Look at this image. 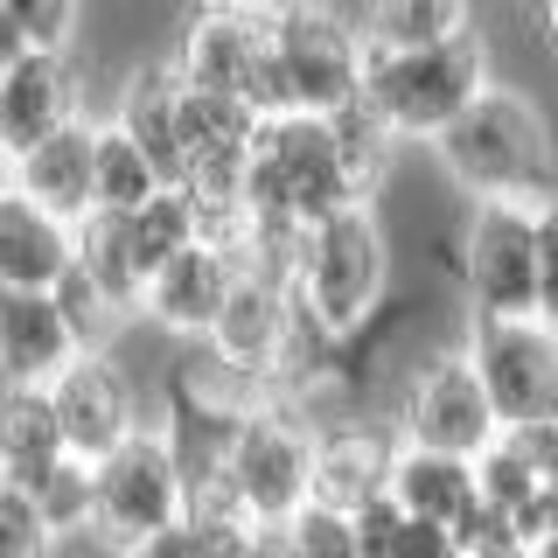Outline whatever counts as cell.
I'll list each match as a JSON object with an SVG mask.
<instances>
[{"label":"cell","mask_w":558,"mask_h":558,"mask_svg":"<svg viewBox=\"0 0 558 558\" xmlns=\"http://www.w3.org/2000/svg\"><path fill=\"white\" fill-rule=\"evenodd\" d=\"M440 174L461 196H551L558 189V140L551 119L523 84L488 77L475 105H468L453 126L433 140Z\"/></svg>","instance_id":"obj_1"},{"label":"cell","mask_w":558,"mask_h":558,"mask_svg":"<svg viewBox=\"0 0 558 558\" xmlns=\"http://www.w3.org/2000/svg\"><path fill=\"white\" fill-rule=\"evenodd\" d=\"M314 468H322V418L293 398H266V405L238 412L231 447H223V475H231L238 502L266 523V551H279L287 517L314 496Z\"/></svg>","instance_id":"obj_5"},{"label":"cell","mask_w":558,"mask_h":558,"mask_svg":"<svg viewBox=\"0 0 558 558\" xmlns=\"http://www.w3.org/2000/svg\"><path fill=\"white\" fill-rule=\"evenodd\" d=\"M43 551H57V523L43 517L28 482L0 475V558H43Z\"/></svg>","instance_id":"obj_29"},{"label":"cell","mask_w":558,"mask_h":558,"mask_svg":"<svg viewBox=\"0 0 558 558\" xmlns=\"http://www.w3.org/2000/svg\"><path fill=\"white\" fill-rule=\"evenodd\" d=\"M356 531H363V558H447V551H461L447 523L405 510L398 496H377L371 510H356Z\"/></svg>","instance_id":"obj_25"},{"label":"cell","mask_w":558,"mask_h":558,"mask_svg":"<svg viewBox=\"0 0 558 558\" xmlns=\"http://www.w3.org/2000/svg\"><path fill=\"white\" fill-rule=\"evenodd\" d=\"M77 112H92V98H84L70 49H8V63H0V154L35 147Z\"/></svg>","instance_id":"obj_17"},{"label":"cell","mask_w":558,"mask_h":558,"mask_svg":"<svg viewBox=\"0 0 558 558\" xmlns=\"http://www.w3.org/2000/svg\"><path fill=\"white\" fill-rule=\"evenodd\" d=\"M336 8H349V14H356V22H363V8H371V0H336Z\"/></svg>","instance_id":"obj_33"},{"label":"cell","mask_w":558,"mask_h":558,"mask_svg":"<svg viewBox=\"0 0 558 558\" xmlns=\"http://www.w3.org/2000/svg\"><path fill=\"white\" fill-rule=\"evenodd\" d=\"M84 0H0V43L8 49H70Z\"/></svg>","instance_id":"obj_28"},{"label":"cell","mask_w":558,"mask_h":558,"mask_svg":"<svg viewBox=\"0 0 558 558\" xmlns=\"http://www.w3.org/2000/svg\"><path fill=\"white\" fill-rule=\"evenodd\" d=\"M161 189H168L161 161L112 112H98V209H140L147 196H161Z\"/></svg>","instance_id":"obj_24"},{"label":"cell","mask_w":558,"mask_h":558,"mask_svg":"<svg viewBox=\"0 0 558 558\" xmlns=\"http://www.w3.org/2000/svg\"><path fill=\"white\" fill-rule=\"evenodd\" d=\"M461 293H468V314H537V203L531 196H468Z\"/></svg>","instance_id":"obj_9"},{"label":"cell","mask_w":558,"mask_h":558,"mask_svg":"<svg viewBox=\"0 0 558 558\" xmlns=\"http://www.w3.org/2000/svg\"><path fill=\"white\" fill-rule=\"evenodd\" d=\"M363 28L371 43H447L475 28V0H371Z\"/></svg>","instance_id":"obj_26"},{"label":"cell","mask_w":558,"mask_h":558,"mask_svg":"<svg viewBox=\"0 0 558 558\" xmlns=\"http://www.w3.org/2000/svg\"><path fill=\"white\" fill-rule=\"evenodd\" d=\"M174 63L189 84L231 92L258 112H287V70H279V8H223L189 0L174 28Z\"/></svg>","instance_id":"obj_7"},{"label":"cell","mask_w":558,"mask_h":558,"mask_svg":"<svg viewBox=\"0 0 558 558\" xmlns=\"http://www.w3.org/2000/svg\"><path fill=\"white\" fill-rule=\"evenodd\" d=\"M391 418L412 447H447V453H488V440L502 433V412H496V398H488L468 342L433 349V356L398 384Z\"/></svg>","instance_id":"obj_10"},{"label":"cell","mask_w":558,"mask_h":558,"mask_svg":"<svg viewBox=\"0 0 558 558\" xmlns=\"http://www.w3.org/2000/svg\"><path fill=\"white\" fill-rule=\"evenodd\" d=\"M391 301V238L377 203H342L307 223L301 238V307L322 336L356 342Z\"/></svg>","instance_id":"obj_3"},{"label":"cell","mask_w":558,"mask_h":558,"mask_svg":"<svg viewBox=\"0 0 558 558\" xmlns=\"http://www.w3.org/2000/svg\"><path fill=\"white\" fill-rule=\"evenodd\" d=\"M545 551H551V558H558V531H551V537H545Z\"/></svg>","instance_id":"obj_34"},{"label":"cell","mask_w":558,"mask_h":558,"mask_svg":"<svg viewBox=\"0 0 558 558\" xmlns=\"http://www.w3.org/2000/svg\"><path fill=\"white\" fill-rule=\"evenodd\" d=\"M98 336L84 328L77 301L63 287H0V377L14 384H57Z\"/></svg>","instance_id":"obj_14"},{"label":"cell","mask_w":558,"mask_h":558,"mask_svg":"<svg viewBox=\"0 0 558 558\" xmlns=\"http://www.w3.org/2000/svg\"><path fill=\"white\" fill-rule=\"evenodd\" d=\"M279 70H287V112H342L371 77V28L336 0H287L279 8Z\"/></svg>","instance_id":"obj_8"},{"label":"cell","mask_w":558,"mask_h":558,"mask_svg":"<svg viewBox=\"0 0 558 558\" xmlns=\"http://www.w3.org/2000/svg\"><path fill=\"white\" fill-rule=\"evenodd\" d=\"M238 272H244V258H238L231 238H196V244H182V252H174L168 266L147 279L140 322H147L154 336L196 349V342H209V328H217L223 301H231Z\"/></svg>","instance_id":"obj_16"},{"label":"cell","mask_w":558,"mask_h":558,"mask_svg":"<svg viewBox=\"0 0 558 558\" xmlns=\"http://www.w3.org/2000/svg\"><path fill=\"white\" fill-rule=\"evenodd\" d=\"M405 433L377 426V418H322V468H314V496L342 502V510H371L377 496H391V468Z\"/></svg>","instance_id":"obj_20"},{"label":"cell","mask_w":558,"mask_h":558,"mask_svg":"<svg viewBox=\"0 0 558 558\" xmlns=\"http://www.w3.org/2000/svg\"><path fill=\"white\" fill-rule=\"evenodd\" d=\"M342 203H377L356 174V154L342 140L336 112H266L252 140V217L244 223H307Z\"/></svg>","instance_id":"obj_2"},{"label":"cell","mask_w":558,"mask_h":558,"mask_svg":"<svg viewBox=\"0 0 558 558\" xmlns=\"http://www.w3.org/2000/svg\"><path fill=\"white\" fill-rule=\"evenodd\" d=\"M391 496L405 502V510L433 517L453 531V545H461V531L475 523L482 510V453H447V447H398V468H391Z\"/></svg>","instance_id":"obj_22"},{"label":"cell","mask_w":558,"mask_h":558,"mask_svg":"<svg viewBox=\"0 0 558 558\" xmlns=\"http://www.w3.org/2000/svg\"><path fill=\"white\" fill-rule=\"evenodd\" d=\"M537 22H545V43H551V57H558V0H537Z\"/></svg>","instance_id":"obj_31"},{"label":"cell","mask_w":558,"mask_h":558,"mask_svg":"<svg viewBox=\"0 0 558 558\" xmlns=\"http://www.w3.org/2000/svg\"><path fill=\"white\" fill-rule=\"evenodd\" d=\"M468 356L502 426L558 418V322L545 314H468Z\"/></svg>","instance_id":"obj_11"},{"label":"cell","mask_w":558,"mask_h":558,"mask_svg":"<svg viewBox=\"0 0 558 558\" xmlns=\"http://www.w3.org/2000/svg\"><path fill=\"white\" fill-rule=\"evenodd\" d=\"M49 398H57L63 412V433L77 453H112L119 440H133L140 426H147V391H140L133 363L119 356L112 342H92L70 371L49 384Z\"/></svg>","instance_id":"obj_15"},{"label":"cell","mask_w":558,"mask_h":558,"mask_svg":"<svg viewBox=\"0 0 558 558\" xmlns=\"http://www.w3.org/2000/svg\"><path fill=\"white\" fill-rule=\"evenodd\" d=\"M189 510V461L174 447V433L161 418L119 440L112 453H98V523L92 537L105 551H133L147 558V545L161 531H174Z\"/></svg>","instance_id":"obj_6"},{"label":"cell","mask_w":558,"mask_h":558,"mask_svg":"<svg viewBox=\"0 0 558 558\" xmlns=\"http://www.w3.org/2000/svg\"><path fill=\"white\" fill-rule=\"evenodd\" d=\"M537 314L558 322V189L537 196Z\"/></svg>","instance_id":"obj_30"},{"label":"cell","mask_w":558,"mask_h":558,"mask_svg":"<svg viewBox=\"0 0 558 558\" xmlns=\"http://www.w3.org/2000/svg\"><path fill=\"white\" fill-rule=\"evenodd\" d=\"M279 551H293V558H363L356 510H342V502H322V496H307L301 510L287 517V531H279Z\"/></svg>","instance_id":"obj_27"},{"label":"cell","mask_w":558,"mask_h":558,"mask_svg":"<svg viewBox=\"0 0 558 558\" xmlns=\"http://www.w3.org/2000/svg\"><path fill=\"white\" fill-rule=\"evenodd\" d=\"M63 453H77V447H70V433H63L57 398H49L43 384H14L8 405H0V475L35 482V475H49Z\"/></svg>","instance_id":"obj_23"},{"label":"cell","mask_w":558,"mask_h":558,"mask_svg":"<svg viewBox=\"0 0 558 558\" xmlns=\"http://www.w3.org/2000/svg\"><path fill=\"white\" fill-rule=\"evenodd\" d=\"M112 119L161 161L168 182H189V77L174 57L133 63L119 98H112Z\"/></svg>","instance_id":"obj_19"},{"label":"cell","mask_w":558,"mask_h":558,"mask_svg":"<svg viewBox=\"0 0 558 558\" xmlns=\"http://www.w3.org/2000/svg\"><path fill=\"white\" fill-rule=\"evenodd\" d=\"M8 182L22 196H35L43 209L84 223L98 209V112H77L70 126L43 133L35 147L8 154Z\"/></svg>","instance_id":"obj_18"},{"label":"cell","mask_w":558,"mask_h":558,"mask_svg":"<svg viewBox=\"0 0 558 558\" xmlns=\"http://www.w3.org/2000/svg\"><path fill=\"white\" fill-rule=\"evenodd\" d=\"M482 496L523 531V545L545 551V537L558 531V418H523L488 440Z\"/></svg>","instance_id":"obj_12"},{"label":"cell","mask_w":558,"mask_h":558,"mask_svg":"<svg viewBox=\"0 0 558 558\" xmlns=\"http://www.w3.org/2000/svg\"><path fill=\"white\" fill-rule=\"evenodd\" d=\"M496 77L488 70L482 35H447V43H371V77H363V105L391 126L398 140L433 147L453 119L475 105V92Z\"/></svg>","instance_id":"obj_4"},{"label":"cell","mask_w":558,"mask_h":558,"mask_svg":"<svg viewBox=\"0 0 558 558\" xmlns=\"http://www.w3.org/2000/svg\"><path fill=\"white\" fill-rule=\"evenodd\" d=\"M301 336H307L301 287L279 279V272L244 266L231 301H223V314H217V328H209V349H217L223 363H238V371L272 377V391H279V371H287V356L301 349Z\"/></svg>","instance_id":"obj_13"},{"label":"cell","mask_w":558,"mask_h":558,"mask_svg":"<svg viewBox=\"0 0 558 558\" xmlns=\"http://www.w3.org/2000/svg\"><path fill=\"white\" fill-rule=\"evenodd\" d=\"M77 272V223L8 182L0 196V287H63Z\"/></svg>","instance_id":"obj_21"},{"label":"cell","mask_w":558,"mask_h":558,"mask_svg":"<svg viewBox=\"0 0 558 558\" xmlns=\"http://www.w3.org/2000/svg\"><path fill=\"white\" fill-rule=\"evenodd\" d=\"M223 8H287V0H223Z\"/></svg>","instance_id":"obj_32"}]
</instances>
